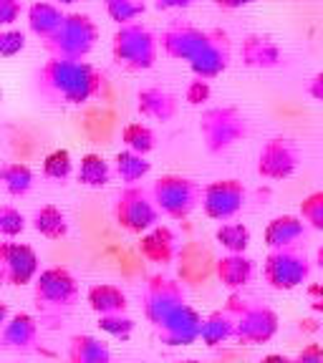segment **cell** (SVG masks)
Returning <instances> with one entry per match:
<instances>
[{
    "label": "cell",
    "instance_id": "cell-36",
    "mask_svg": "<svg viewBox=\"0 0 323 363\" xmlns=\"http://www.w3.org/2000/svg\"><path fill=\"white\" fill-rule=\"evenodd\" d=\"M26 230V217L13 204H0V238L16 240Z\"/></svg>",
    "mask_w": 323,
    "mask_h": 363
},
{
    "label": "cell",
    "instance_id": "cell-47",
    "mask_svg": "<svg viewBox=\"0 0 323 363\" xmlns=\"http://www.w3.org/2000/svg\"><path fill=\"white\" fill-rule=\"evenodd\" d=\"M6 320H8V306L6 303H0V328L6 325Z\"/></svg>",
    "mask_w": 323,
    "mask_h": 363
},
{
    "label": "cell",
    "instance_id": "cell-8",
    "mask_svg": "<svg viewBox=\"0 0 323 363\" xmlns=\"http://www.w3.org/2000/svg\"><path fill=\"white\" fill-rule=\"evenodd\" d=\"M263 278L273 290H295L311 278V260L301 245L270 250L263 260Z\"/></svg>",
    "mask_w": 323,
    "mask_h": 363
},
{
    "label": "cell",
    "instance_id": "cell-10",
    "mask_svg": "<svg viewBox=\"0 0 323 363\" xmlns=\"http://www.w3.org/2000/svg\"><path fill=\"white\" fill-rule=\"evenodd\" d=\"M248 202V189L240 179H217L202 187V212L210 220L227 222L238 217Z\"/></svg>",
    "mask_w": 323,
    "mask_h": 363
},
{
    "label": "cell",
    "instance_id": "cell-49",
    "mask_svg": "<svg viewBox=\"0 0 323 363\" xmlns=\"http://www.w3.org/2000/svg\"><path fill=\"white\" fill-rule=\"evenodd\" d=\"M53 3H56V6H74V3H76V0H53Z\"/></svg>",
    "mask_w": 323,
    "mask_h": 363
},
{
    "label": "cell",
    "instance_id": "cell-27",
    "mask_svg": "<svg viewBox=\"0 0 323 363\" xmlns=\"http://www.w3.org/2000/svg\"><path fill=\"white\" fill-rule=\"evenodd\" d=\"M33 230L45 240H61L68 235V217L56 204H43L33 215Z\"/></svg>",
    "mask_w": 323,
    "mask_h": 363
},
{
    "label": "cell",
    "instance_id": "cell-12",
    "mask_svg": "<svg viewBox=\"0 0 323 363\" xmlns=\"http://www.w3.org/2000/svg\"><path fill=\"white\" fill-rule=\"evenodd\" d=\"M40 260L35 250L26 242H0V285L23 288L35 280Z\"/></svg>",
    "mask_w": 323,
    "mask_h": 363
},
{
    "label": "cell",
    "instance_id": "cell-13",
    "mask_svg": "<svg viewBox=\"0 0 323 363\" xmlns=\"http://www.w3.org/2000/svg\"><path fill=\"white\" fill-rule=\"evenodd\" d=\"M182 303H187L185 298V288H182L177 280L167 278V275H152L144 285V293H142V311L144 318H147L152 328L157 323H162L172 311L182 306Z\"/></svg>",
    "mask_w": 323,
    "mask_h": 363
},
{
    "label": "cell",
    "instance_id": "cell-46",
    "mask_svg": "<svg viewBox=\"0 0 323 363\" xmlns=\"http://www.w3.org/2000/svg\"><path fill=\"white\" fill-rule=\"evenodd\" d=\"M261 363H293V358H288V356H280V353H270V356H265Z\"/></svg>",
    "mask_w": 323,
    "mask_h": 363
},
{
    "label": "cell",
    "instance_id": "cell-2",
    "mask_svg": "<svg viewBox=\"0 0 323 363\" xmlns=\"http://www.w3.org/2000/svg\"><path fill=\"white\" fill-rule=\"evenodd\" d=\"M111 56L126 71H147L157 63L159 38L142 23H126L114 33Z\"/></svg>",
    "mask_w": 323,
    "mask_h": 363
},
{
    "label": "cell",
    "instance_id": "cell-37",
    "mask_svg": "<svg viewBox=\"0 0 323 363\" xmlns=\"http://www.w3.org/2000/svg\"><path fill=\"white\" fill-rule=\"evenodd\" d=\"M298 217L306 222V227L323 233V192H311V194H308V197L301 202Z\"/></svg>",
    "mask_w": 323,
    "mask_h": 363
},
{
    "label": "cell",
    "instance_id": "cell-42",
    "mask_svg": "<svg viewBox=\"0 0 323 363\" xmlns=\"http://www.w3.org/2000/svg\"><path fill=\"white\" fill-rule=\"evenodd\" d=\"M293 363H323V346L308 343V346L293 358Z\"/></svg>",
    "mask_w": 323,
    "mask_h": 363
},
{
    "label": "cell",
    "instance_id": "cell-51",
    "mask_svg": "<svg viewBox=\"0 0 323 363\" xmlns=\"http://www.w3.org/2000/svg\"><path fill=\"white\" fill-rule=\"evenodd\" d=\"M0 101H3V91H0Z\"/></svg>",
    "mask_w": 323,
    "mask_h": 363
},
{
    "label": "cell",
    "instance_id": "cell-15",
    "mask_svg": "<svg viewBox=\"0 0 323 363\" xmlns=\"http://www.w3.org/2000/svg\"><path fill=\"white\" fill-rule=\"evenodd\" d=\"M212 30L195 28L190 23H172L165 33L159 35V48L170 58L177 61H192L199 51H202L207 40H210Z\"/></svg>",
    "mask_w": 323,
    "mask_h": 363
},
{
    "label": "cell",
    "instance_id": "cell-48",
    "mask_svg": "<svg viewBox=\"0 0 323 363\" xmlns=\"http://www.w3.org/2000/svg\"><path fill=\"white\" fill-rule=\"evenodd\" d=\"M316 265L323 270V245H321V247H318V252H316Z\"/></svg>",
    "mask_w": 323,
    "mask_h": 363
},
{
    "label": "cell",
    "instance_id": "cell-11",
    "mask_svg": "<svg viewBox=\"0 0 323 363\" xmlns=\"http://www.w3.org/2000/svg\"><path fill=\"white\" fill-rule=\"evenodd\" d=\"M298 164H301V147L288 136H273L258 152V174L263 179H288L295 174Z\"/></svg>",
    "mask_w": 323,
    "mask_h": 363
},
{
    "label": "cell",
    "instance_id": "cell-24",
    "mask_svg": "<svg viewBox=\"0 0 323 363\" xmlns=\"http://www.w3.org/2000/svg\"><path fill=\"white\" fill-rule=\"evenodd\" d=\"M66 13L61 11V6L48 3V0H35L28 8V28L33 35H38L40 40H48L58 30V26L63 23Z\"/></svg>",
    "mask_w": 323,
    "mask_h": 363
},
{
    "label": "cell",
    "instance_id": "cell-23",
    "mask_svg": "<svg viewBox=\"0 0 323 363\" xmlns=\"http://www.w3.org/2000/svg\"><path fill=\"white\" fill-rule=\"evenodd\" d=\"M86 303L97 315H111V313H126V293L119 285L111 283H97L91 285L86 293Z\"/></svg>",
    "mask_w": 323,
    "mask_h": 363
},
{
    "label": "cell",
    "instance_id": "cell-30",
    "mask_svg": "<svg viewBox=\"0 0 323 363\" xmlns=\"http://www.w3.org/2000/svg\"><path fill=\"white\" fill-rule=\"evenodd\" d=\"M152 172V162L144 154H136L131 149H124L114 157V174L119 177L124 184H136Z\"/></svg>",
    "mask_w": 323,
    "mask_h": 363
},
{
    "label": "cell",
    "instance_id": "cell-18",
    "mask_svg": "<svg viewBox=\"0 0 323 363\" xmlns=\"http://www.w3.org/2000/svg\"><path fill=\"white\" fill-rule=\"evenodd\" d=\"M139 252H142L144 260L154 262V265H170L177 257L175 230L167 225H154L139 240Z\"/></svg>",
    "mask_w": 323,
    "mask_h": 363
},
{
    "label": "cell",
    "instance_id": "cell-44",
    "mask_svg": "<svg viewBox=\"0 0 323 363\" xmlns=\"http://www.w3.org/2000/svg\"><path fill=\"white\" fill-rule=\"evenodd\" d=\"M308 96L323 104V71H321V74H316L311 81H308Z\"/></svg>",
    "mask_w": 323,
    "mask_h": 363
},
{
    "label": "cell",
    "instance_id": "cell-1",
    "mask_svg": "<svg viewBox=\"0 0 323 363\" xmlns=\"http://www.w3.org/2000/svg\"><path fill=\"white\" fill-rule=\"evenodd\" d=\"M35 89L43 99L68 106L97 99L104 89V76L86 61L76 58H56L45 61L35 74Z\"/></svg>",
    "mask_w": 323,
    "mask_h": 363
},
{
    "label": "cell",
    "instance_id": "cell-31",
    "mask_svg": "<svg viewBox=\"0 0 323 363\" xmlns=\"http://www.w3.org/2000/svg\"><path fill=\"white\" fill-rule=\"evenodd\" d=\"M121 142H124L126 149L147 157L157 147V136H154V131L144 121H131V124H126L121 129Z\"/></svg>",
    "mask_w": 323,
    "mask_h": 363
},
{
    "label": "cell",
    "instance_id": "cell-25",
    "mask_svg": "<svg viewBox=\"0 0 323 363\" xmlns=\"http://www.w3.org/2000/svg\"><path fill=\"white\" fill-rule=\"evenodd\" d=\"M68 363H111V348L97 335H74L68 343Z\"/></svg>",
    "mask_w": 323,
    "mask_h": 363
},
{
    "label": "cell",
    "instance_id": "cell-16",
    "mask_svg": "<svg viewBox=\"0 0 323 363\" xmlns=\"http://www.w3.org/2000/svg\"><path fill=\"white\" fill-rule=\"evenodd\" d=\"M227 66H230V40H227V33L212 30L207 45L190 61V71H192L197 79L212 81L225 74Z\"/></svg>",
    "mask_w": 323,
    "mask_h": 363
},
{
    "label": "cell",
    "instance_id": "cell-50",
    "mask_svg": "<svg viewBox=\"0 0 323 363\" xmlns=\"http://www.w3.org/2000/svg\"><path fill=\"white\" fill-rule=\"evenodd\" d=\"M177 363H199V361H195V358H187V361H177Z\"/></svg>",
    "mask_w": 323,
    "mask_h": 363
},
{
    "label": "cell",
    "instance_id": "cell-17",
    "mask_svg": "<svg viewBox=\"0 0 323 363\" xmlns=\"http://www.w3.org/2000/svg\"><path fill=\"white\" fill-rule=\"evenodd\" d=\"M40 328L31 313H16L0 328V348L13 353H31L38 348Z\"/></svg>",
    "mask_w": 323,
    "mask_h": 363
},
{
    "label": "cell",
    "instance_id": "cell-4",
    "mask_svg": "<svg viewBox=\"0 0 323 363\" xmlns=\"http://www.w3.org/2000/svg\"><path fill=\"white\" fill-rule=\"evenodd\" d=\"M227 308L235 313L233 340H238L240 346H263L278 333V315L273 308L245 301L240 295H233L227 301Z\"/></svg>",
    "mask_w": 323,
    "mask_h": 363
},
{
    "label": "cell",
    "instance_id": "cell-41",
    "mask_svg": "<svg viewBox=\"0 0 323 363\" xmlns=\"http://www.w3.org/2000/svg\"><path fill=\"white\" fill-rule=\"evenodd\" d=\"M306 301L313 313H323V283H311L306 288Z\"/></svg>",
    "mask_w": 323,
    "mask_h": 363
},
{
    "label": "cell",
    "instance_id": "cell-34",
    "mask_svg": "<svg viewBox=\"0 0 323 363\" xmlns=\"http://www.w3.org/2000/svg\"><path fill=\"white\" fill-rule=\"evenodd\" d=\"M74 174V159L66 149H53L48 157L43 159V177L53 182H66Z\"/></svg>",
    "mask_w": 323,
    "mask_h": 363
},
{
    "label": "cell",
    "instance_id": "cell-7",
    "mask_svg": "<svg viewBox=\"0 0 323 363\" xmlns=\"http://www.w3.org/2000/svg\"><path fill=\"white\" fill-rule=\"evenodd\" d=\"M199 134L210 154H225L248 136V119L235 106L207 108L199 119Z\"/></svg>",
    "mask_w": 323,
    "mask_h": 363
},
{
    "label": "cell",
    "instance_id": "cell-33",
    "mask_svg": "<svg viewBox=\"0 0 323 363\" xmlns=\"http://www.w3.org/2000/svg\"><path fill=\"white\" fill-rule=\"evenodd\" d=\"M104 6H106V16L116 26L136 23V18H142L144 11H147L144 0H104Z\"/></svg>",
    "mask_w": 323,
    "mask_h": 363
},
{
    "label": "cell",
    "instance_id": "cell-19",
    "mask_svg": "<svg viewBox=\"0 0 323 363\" xmlns=\"http://www.w3.org/2000/svg\"><path fill=\"white\" fill-rule=\"evenodd\" d=\"M177 108H180V101L167 89L149 86V89H142L136 94V111L142 113L144 119L167 124V121H172L177 116Z\"/></svg>",
    "mask_w": 323,
    "mask_h": 363
},
{
    "label": "cell",
    "instance_id": "cell-38",
    "mask_svg": "<svg viewBox=\"0 0 323 363\" xmlns=\"http://www.w3.org/2000/svg\"><path fill=\"white\" fill-rule=\"evenodd\" d=\"M26 48V33L16 28L0 30V58H16Z\"/></svg>",
    "mask_w": 323,
    "mask_h": 363
},
{
    "label": "cell",
    "instance_id": "cell-32",
    "mask_svg": "<svg viewBox=\"0 0 323 363\" xmlns=\"http://www.w3.org/2000/svg\"><path fill=\"white\" fill-rule=\"evenodd\" d=\"M215 240L220 247L227 250V252H245V250L250 247L253 235H250L245 222H225V225L217 227Z\"/></svg>",
    "mask_w": 323,
    "mask_h": 363
},
{
    "label": "cell",
    "instance_id": "cell-28",
    "mask_svg": "<svg viewBox=\"0 0 323 363\" xmlns=\"http://www.w3.org/2000/svg\"><path fill=\"white\" fill-rule=\"evenodd\" d=\"M33 169L23 162H8V164H0V184L11 197H26V194L33 189Z\"/></svg>",
    "mask_w": 323,
    "mask_h": 363
},
{
    "label": "cell",
    "instance_id": "cell-21",
    "mask_svg": "<svg viewBox=\"0 0 323 363\" xmlns=\"http://www.w3.org/2000/svg\"><path fill=\"white\" fill-rule=\"evenodd\" d=\"M215 275L225 288H245L250 280L256 278V262L250 260L245 252H227L225 257L215 262Z\"/></svg>",
    "mask_w": 323,
    "mask_h": 363
},
{
    "label": "cell",
    "instance_id": "cell-35",
    "mask_svg": "<svg viewBox=\"0 0 323 363\" xmlns=\"http://www.w3.org/2000/svg\"><path fill=\"white\" fill-rule=\"evenodd\" d=\"M99 328L116 340H129L134 333V320L126 313H111V315H99Z\"/></svg>",
    "mask_w": 323,
    "mask_h": 363
},
{
    "label": "cell",
    "instance_id": "cell-14",
    "mask_svg": "<svg viewBox=\"0 0 323 363\" xmlns=\"http://www.w3.org/2000/svg\"><path fill=\"white\" fill-rule=\"evenodd\" d=\"M199 330H202V315L190 303H182L162 323L154 325V333L165 346H192L195 340H199Z\"/></svg>",
    "mask_w": 323,
    "mask_h": 363
},
{
    "label": "cell",
    "instance_id": "cell-26",
    "mask_svg": "<svg viewBox=\"0 0 323 363\" xmlns=\"http://www.w3.org/2000/svg\"><path fill=\"white\" fill-rule=\"evenodd\" d=\"M235 335V313L230 308L210 313L207 318H202V330H199V340L204 346H220L233 340Z\"/></svg>",
    "mask_w": 323,
    "mask_h": 363
},
{
    "label": "cell",
    "instance_id": "cell-3",
    "mask_svg": "<svg viewBox=\"0 0 323 363\" xmlns=\"http://www.w3.org/2000/svg\"><path fill=\"white\" fill-rule=\"evenodd\" d=\"M99 40V26L86 13H66L58 30L48 40H43L45 51L56 58H76L84 61Z\"/></svg>",
    "mask_w": 323,
    "mask_h": 363
},
{
    "label": "cell",
    "instance_id": "cell-22",
    "mask_svg": "<svg viewBox=\"0 0 323 363\" xmlns=\"http://www.w3.org/2000/svg\"><path fill=\"white\" fill-rule=\"evenodd\" d=\"M240 53H243V63L250 68H275L283 61L280 45L268 35H248L243 40Z\"/></svg>",
    "mask_w": 323,
    "mask_h": 363
},
{
    "label": "cell",
    "instance_id": "cell-5",
    "mask_svg": "<svg viewBox=\"0 0 323 363\" xmlns=\"http://www.w3.org/2000/svg\"><path fill=\"white\" fill-rule=\"evenodd\" d=\"M152 199L159 215L185 220L202 204V184L182 174H165L152 184Z\"/></svg>",
    "mask_w": 323,
    "mask_h": 363
},
{
    "label": "cell",
    "instance_id": "cell-39",
    "mask_svg": "<svg viewBox=\"0 0 323 363\" xmlns=\"http://www.w3.org/2000/svg\"><path fill=\"white\" fill-rule=\"evenodd\" d=\"M210 96H212L210 81L197 79V76H195L187 84V89H185V101H187L190 106H202V104L210 101Z\"/></svg>",
    "mask_w": 323,
    "mask_h": 363
},
{
    "label": "cell",
    "instance_id": "cell-45",
    "mask_svg": "<svg viewBox=\"0 0 323 363\" xmlns=\"http://www.w3.org/2000/svg\"><path fill=\"white\" fill-rule=\"evenodd\" d=\"M217 8H225V11H238L243 6H250V3H256V0H212Z\"/></svg>",
    "mask_w": 323,
    "mask_h": 363
},
{
    "label": "cell",
    "instance_id": "cell-40",
    "mask_svg": "<svg viewBox=\"0 0 323 363\" xmlns=\"http://www.w3.org/2000/svg\"><path fill=\"white\" fill-rule=\"evenodd\" d=\"M23 3L21 0H0V28H11L13 23L21 18Z\"/></svg>",
    "mask_w": 323,
    "mask_h": 363
},
{
    "label": "cell",
    "instance_id": "cell-6",
    "mask_svg": "<svg viewBox=\"0 0 323 363\" xmlns=\"http://www.w3.org/2000/svg\"><path fill=\"white\" fill-rule=\"evenodd\" d=\"M33 298H35V306L45 315L48 313H66L81 298L79 280L66 267H45L33 280Z\"/></svg>",
    "mask_w": 323,
    "mask_h": 363
},
{
    "label": "cell",
    "instance_id": "cell-29",
    "mask_svg": "<svg viewBox=\"0 0 323 363\" xmlns=\"http://www.w3.org/2000/svg\"><path fill=\"white\" fill-rule=\"evenodd\" d=\"M111 174H114L111 164H109L102 154H86V157H81L76 179H79V184H84V187L102 189L111 182Z\"/></svg>",
    "mask_w": 323,
    "mask_h": 363
},
{
    "label": "cell",
    "instance_id": "cell-43",
    "mask_svg": "<svg viewBox=\"0 0 323 363\" xmlns=\"http://www.w3.org/2000/svg\"><path fill=\"white\" fill-rule=\"evenodd\" d=\"M192 3L195 0H154V8L157 11H185Z\"/></svg>",
    "mask_w": 323,
    "mask_h": 363
},
{
    "label": "cell",
    "instance_id": "cell-20",
    "mask_svg": "<svg viewBox=\"0 0 323 363\" xmlns=\"http://www.w3.org/2000/svg\"><path fill=\"white\" fill-rule=\"evenodd\" d=\"M263 240H265V245L270 250L301 245L303 240H306V222L295 215L273 217V220L268 222L265 233H263Z\"/></svg>",
    "mask_w": 323,
    "mask_h": 363
},
{
    "label": "cell",
    "instance_id": "cell-9",
    "mask_svg": "<svg viewBox=\"0 0 323 363\" xmlns=\"http://www.w3.org/2000/svg\"><path fill=\"white\" fill-rule=\"evenodd\" d=\"M114 220L119 222L121 230L131 235H144L159 222V210L147 192L139 184H126L114 202Z\"/></svg>",
    "mask_w": 323,
    "mask_h": 363
}]
</instances>
